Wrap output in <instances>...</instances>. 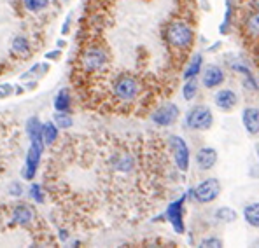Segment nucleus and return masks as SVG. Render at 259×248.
Wrapping results in <instances>:
<instances>
[{
    "label": "nucleus",
    "instance_id": "nucleus-1",
    "mask_svg": "<svg viewBox=\"0 0 259 248\" xmlns=\"http://www.w3.org/2000/svg\"><path fill=\"white\" fill-rule=\"evenodd\" d=\"M212 123H214L212 110L207 105H195L186 116V124L189 126V129H195V131L208 129L212 126Z\"/></svg>",
    "mask_w": 259,
    "mask_h": 248
},
{
    "label": "nucleus",
    "instance_id": "nucleus-2",
    "mask_svg": "<svg viewBox=\"0 0 259 248\" xmlns=\"http://www.w3.org/2000/svg\"><path fill=\"white\" fill-rule=\"evenodd\" d=\"M179 114H180V110H179L175 103L163 102L151 112V121L156 126H170V124H174L179 119Z\"/></svg>",
    "mask_w": 259,
    "mask_h": 248
},
{
    "label": "nucleus",
    "instance_id": "nucleus-3",
    "mask_svg": "<svg viewBox=\"0 0 259 248\" xmlns=\"http://www.w3.org/2000/svg\"><path fill=\"white\" fill-rule=\"evenodd\" d=\"M219 193H221V185H219V180L217 178L203 180V182L196 185L195 191H193L195 199L198 203H212L214 199H217Z\"/></svg>",
    "mask_w": 259,
    "mask_h": 248
},
{
    "label": "nucleus",
    "instance_id": "nucleus-4",
    "mask_svg": "<svg viewBox=\"0 0 259 248\" xmlns=\"http://www.w3.org/2000/svg\"><path fill=\"white\" fill-rule=\"evenodd\" d=\"M170 143H172V150H174L175 166L179 168V171L186 173L187 168H189V149H187V143L180 137H172Z\"/></svg>",
    "mask_w": 259,
    "mask_h": 248
},
{
    "label": "nucleus",
    "instance_id": "nucleus-5",
    "mask_svg": "<svg viewBox=\"0 0 259 248\" xmlns=\"http://www.w3.org/2000/svg\"><path fill=\"white\" fill-rule=\"evenodd\" d=\"M42 150H44V145L32 142V145H30V149H28V154H26L25 168H23V178L32 180L35 177V171H37L39 163H40V156H42Z\"/></svg>",
    "mask_w": 259,
    "mask_h": 248
},
{
    "label": "nucleus",
    "instance_id": "nucleus-6",
    "mask_svg": "<svg viewBox=\"0 0 259 248\" xmlns=\"http://www.w3.org/2000/svg\"><path fill=\"white\" fill-rule=\"evenodd\" d=\"M201 82H203V86L207 89H214V88H217V86H221L224 82V72L217 65H208L203 72Z\"/></svg>",
    "mask_w": 259,
    "mask_h": 248
},
{
    "label": "nucleus",
    "instance_id": "nucleus-7",
    "mask_svg": "<svg viewBox=\"0 0 259 248\" xmlns=\"http://www.w3.org/2000/svg\"><path fill=\"white\" fill-rule=\"evenodd\" d=\"M243 128L247 129L249 135H259V108L258 107H247L242 114Z\"/></svg>",
    "mask_w": 259,
    "mask_h": 248
},
{
    "label": "nucleus",
    "instance_id": "nucleus-8",
    "mask_svg": "<svg viewBox=\"0 0 259 248\" xmlns=\"http://www.w3.org/2000/svg\"><path fill=\"white\" fill-rule=\"evenodd\" d=\"M217 163V150L212 149V147H201L196 154V164L198 168L203 171L212 170L214 164Z\"/></svg>",
    "mask_w": 259,
    "mask_h": 248
},
{
    "label": "nucleus",
    "instance_id": "nucleus-9",
    "mask_svg": "<svg viewBox=\"0 0 259 248\" xmlns=\"http://www.w3.org/2000/svg\"><path fill=\"white\" fill-rule=\"evenodd\" d=\"M182 203H184V197L177 199L175 203H172L170 208H168V218H170L172 226L177 232H184V222H182Z\"/></svg>",
    "mask_w": 259,
    "mask_h": 248
},
{
    "label": "nucleus",
    "instance_id": "nucleus-10",
    "mask_svg": "<svg viewBox=\"0 0 259 248\" xmlns=\"http://www.w3.org/2000/svg\"><path fill=\"white\" fill-rule=\"evenodd\" d=\"M216 105L219 108H222V110H231V108L237 107V103H238V96L235 91L231 89H221V91H217L216 94Z\"/></svg>",
    "mask_w": 259,
    "mask_h": 248
},
{
    "label": "nucleus",
    "instance_id": "nucleus-11",
    "mask_svg": "<svg viewBox=\"0 0 259 248\" xmlns=\"http://www.w3.org/2000/svg\"><path fill=\"white\" fill-rule=\"evenodd\" d=\"M26 133H28L30 142H35V143H40L42 145L44 142V124H40V121L37 117H32L26 123Z\"/></svg>",
    "mask_w": 259,
    "mask_h": 248
},
{
    "label": "nucleus",
    "instance_id": "nucleus-12",
    "mask_svg": "<svg viewBox=\"0 0 259 248\" xmlns=\"http://www.w3.org/2000/svg\"><path fill=\"white\" fill-rule=\"evenodd\" d=\"M34 218V210L26 205H18L16 208L13 210V222L20 224V226H26V224L32 222Z\"/></svg>",
    "mask_w": 259,
    "mask_h": 248
},
{
    "label": "nucleus",
    "instance_id": "nucleus-13",
    "mask_svg": "<svg viewBox=\"0 0 259 248\" xmlns=\"http://www.w3.org/2000/svg\"><path fill=\"white\" fill-rule=\"evenodd\" d=\"M201 72V54H195L193 60H189V65H187L186 73H184V79H195L198 73Z\"/></svg>",
    "mask_w": 259,
    "mask_h": 248
},
{
    "label": "nucleus",
    "instance_id": "nucleus-14",
    "mask_svg": "<svg viewBox=\"0 0 259 248\" xmlns=\"http://www.w3.org/2000/svg\"><path fill=\"white\" fill-rule=\"evenodd\" d=\"M243 217L252 227H259V203L247 205L245 210H243Z\"/></svg>",
    "mask_w": 259,
    "mask_h": 248
},
{
    "label": "nucleus",
    "instance_id": "nucleus-15",
    "mask_svg": "<svg viewBox=\"0 0 259 248\" xmlns=\"http://www.w3.org/2000/svg\"><path fill=\"white\" fill-rule=\"evenodd\" d=\"M68 107H70V94L68 89H61L55 98V108L58 112H67Z\"/></svg>",
    "mask_w": 259,
    "mask_h": 248
},
{
    "label": "nucleus",
    "instance_id": "nucleus-16",
    "mask_svg": "<svg viewBox=\"0 0 259 248\" xmlns=\"http://www.w3.org/2000/svg\"><path fill=\"white\" fill-rule=\"evenodd\" d=\"M58 126H56V123H46L44 124V143H47V145H51V143H55V140L58 138Z\"/></svg>",
    "mask_w": 259,
    "mask_h": 248
},
{
    "label": "nucleus",
    "instance_id": "nucleus-17",
    "mask_svg": "<svg viewBox=\"0 0 259 248\" xmlns=\"http://www.w3.org/2000/svg\"><path fill=\"white\" fill-rule=\"evenodd\" d=\"M23 5L28 13H40L49 5V0H23Z\"/></svg>",
    "mask_w": 259,
    "mask_h": 248
},
{
    "label": "nucleus",
    "instance_id": "nucleus-18",
    "mask_svg": "<svg viewBox=\"0 0 259 248\" xmlns=\"http://www.w3.org/2000/svg\"><path fill=\"white\" fill-rule=\"evenodd\" d=\"M28 49H30V44H28V40L25 39V37H14V40H13V51L14 53H18V54H25V53H28Z\"/></svg>",
    "mask_w": 259,
    "mask_h": 248
},
{
    "label": "nucleus",
    "instance_id": "nucleus-19",
    "mask_svg": "<svg viewBox=\"0 0 259 248\" xmlns=\"http://www.w3.org/2000/svg\"><path fill=\"white\" fill-rule=\"evenodd\" d=\"M55 123L60 129H68L72 126V117L68 116L67 112H58L55 114Z\"/></svg>",
    "mask_w": 259,
    "mask_h": 248
},
{
    "label": "nucleus",
    "instance_id": "nucleus-20",
    "mask_svg": "<svg viewBox=\"0 0 259 248\" xmlns=\"http://www.w3.org/2000/svg\"><path fill=\"white\" fill-rule=\"evenodd\" d=\"M196 91H198V84H196L195 79H189V82L184 86V89H182L184 98H186L187 102H191V100L196 96Z\"/></svg>",
    "mask_w": 259,
    "mask_h": 248
},
{
    "label": "nucleus",
    "instance_id": "nucleus-21",
    "mask_svg": "<svg viewBox=\"0 0 259 248\" xmlns=\"http://www.w3.org/2000/svg\"><path fill=\"white\" fill-rule=\"evenodd\" d=\"M28 194H30V197L32 199H35L37 203H42L44 201V193H42V187L39 184H34L32 187H30V191H28Z\"/></svg>",
    "mask_w": 259,
    "mask_h": 248
},
{
    "label": "nucleus",
    "instance_id": "nucleus-22",
    "mask_svg": "<svg viewBox=\"0 0 259 248\" xmlns=\"http://www.w3.org/2000/svg\"><path fill=\"white\" fill-rule=\"evenodd\" d=\"M217 217L222 218V220H226V222H231V220H235V218H237V215H235L233 210H230V208H221L219 212H217Z\"/></svg>",
    "mask_w": 259,
    "mask_h": 248
},
{
    "label": "nucleus",
    "instance_id": "nucleus-23",
    "mask_svg": "<svg viewBox=\"0 0 259 248\" xmlns=\"http://www.w3.org/2000/svg\"><path fill=\"white\" fill-rule=\"evenodd\" d=\"M13 86H9V84H4V86H0V98H5V96H9V94H13Z\"/></svg>",
    "mask_w": 259,
    "mask_h": 248
},
{
    "label": "nucleus",
    "instance_id": "nucleus-24",
    "mask_svg": "<svg viewBox=\"0 0 259 248\" xmlns=\"http://www.w3.org/2000/svg\"><path fill=\"white\" fill-rule=\"evenodd\" d=\"M9 193L13 194V196H21V193H23V189H21V185L18 184H11V189H9Z\"/></svg>",
    "mask_w": 259,
    "mask_h": 248
},
{
    "label": "nucleus",
    "instance_id": "nucleus-25",
    "mask_svg": "<svg viewBox=\"0 0 259 248\" xmlns=\"http://www.w3.org/2000/svg\"><path fill=\"white\" fill-rule=\"evenodd\" d=\"M221 240H216V238H212V240H203L201 241V247H221Z\"/></svg>",
    "mask_w": 259,
    "mask_h": 248
},
{
    "label": "nucleus",
    "instance_id": "nucleus-26",
    "mask_svg": "<svg viewBox=\"0 0 259 248\" xmlns=\"http://www.w3.org/2000/svg\"><path fill=\"white\" fill-rule=\"evenodd\" d=\"M46 58H47V60H55V58H60V51H51V53H47Z\"/></svg>",
    "mask_w": 259,
    "mask_h": 248
},
{
    "label": "nucleus",
    "instance_id": "nucleus-27",
    "mask_svg": "<svg viewBox=\"0 0 259 248\" xmlns=\"http://www.w3.org/2000/svg\"><path fill=\"white\" fill-rule=\"evenodd\" d=\"M258 156H259V147H258Z\"/></svg>",
    "mask_w": 259,
    "mask_h": 248
}]
</instances>
